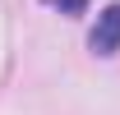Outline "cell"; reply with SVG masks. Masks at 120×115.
Listing matches in <instances>:
<instances>
[{
  "instance_id": "obj_1",
  "label": "cell",
  "mask_w": 120,
  "mask_h": 115,
  "mask_svg": "<svg viewBox=\"0 0 120 115\" xmlns=\"http://www.w3.org/2000/svg\"><path fill=\"white\" fill-rule=\"evenodd\" d=\"M88 46L97 55H116L120 51V0L97 14V23H92V32H88Z\"/></svg>"
},
{
  "instance_id": "obj_2",
  "label": "cell",
  "mask_w": 120,
  "mask_h": 115,
  "mask_svg": "<svg viewBox=\"0 0 120 115\" xmlns=\"http://www.w3.org/2000/svg\"><path fill=\"white\" fill-rule=\"evenodd\" d=\"M46 5H56L60 14H69V18H79V14H88V0H46Z\"/></svg>"
}]
</instances>
